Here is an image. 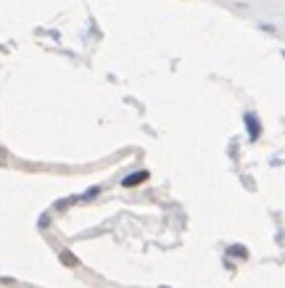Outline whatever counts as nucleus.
<instances>
[{"mask_svg": "<svg viewBox=\"0 0 285 288\" xmlns=\"http://www.w3.org/2000/svg\"><path fill=\"white\" fill-rule=\"evenodd\" d=\"M245 127H248V138L251 140H259V135H261V124H259V117L256 114H245Z\"/></svg>", "mask_w": 285, "mask_h": 288, "instance_id": "1", "label": "nucleus"}, {"mask_svg": "<svg viewBox=\"0 0 285 288\" xmlns=\"http://www.w3.org/2000/svg\"><path fill=\"white\" fill-rule=\"evenodd\" d=\"M145 180H148V169H137V172H132V175H127L124 180H122V185H124V188H135V185L145 183Z\"/></svg>", "mask_w": 285, "mask_h": 288, "instance_id": "2", "label": "nucleus"}, {"mask_svg": "<svg viewBox=\"0 0 285 288\" xmlns=\"http://www.w3.org/2000/svg\"><path fill=\"white\" fill-rule=\"evenodd\" d=\"M58 256H61V262H64L66 267H77V256H74L72 251H66V248H64V251H61Z\"/></svg>", "mask_w": 285, "mask_h": 288, "instance_id": "3", "label": "nucleus"}, {"mask_svg": "<svg viewBox=\"0 0 285 288\" xmlns=\"http://www.w3.org/2000/svg\"><path fill=\"white\" fill-rule=\"evenodd\" d=\"M227 254H233V256H238V259H245L248 256V251H245L243 246H230V251Z\"/></svg>", "mask_w": 285, "mask_h": 288, "instance_id": "4", "label": "nucleus"}, {"mask_svg": "<svg viewBox=\"0 0 285 288\" xmlns=\"http://www.w3.org/2000/svg\"><path fill=\"white\" fill-rule=\"evenodd\" d=\"M98 193H101V188H98V185H95V188H90V191H87V193L82 196V201H90V199H95Z\"/></svg>", "mask_w": 285, "mask_h": 288, "instance_id": "5", "label": "nucleus"}]
</instances>
